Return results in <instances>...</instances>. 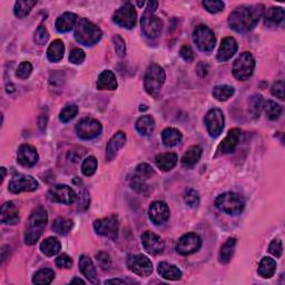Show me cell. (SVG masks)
Listing matches in <instances>:
<instances>
[{
    "mask_svg": "<svg viewBox=\"0 0 285 285\" xmlns=\"http://www.w3.org/2000/svg\"><path fill=\"white\" fill-rule=\"evenodd\" d=\"M264 12L265 9L262 5L237 7L231 13L228 24L237 33H247L256 26Z\"/></svg>",
    "mask_w": 285,
    "mask_h": 285,
    "instance_id": "6da1fadb",
    "label": "cell"
},
{
    "mask_svg": "<svg viewBox=\"0 0 285 285\" xmlns=\"http://www.w3.org/2000/svg\"><path fill=\"white\" fill-rule=\"evenodd\" d=\"M48 214L45 208L37 207L32 212L25 232V243L27 245H34L43 235L44 228L47 225Z\"/></svg>",
    "mask_w": 285,
    "mask_h": 285,
    "instance_id": "7a4b0ae2",
    "label": "cell"
},
{
    "mask_svg": "<svg viewBox=\"0 0 285 285\" xmlns=\"http://www.w3.org/2000/svg\"><path fill=\"white\" fill-rule=\"evenodd\" d=\"M74 36L79 44L84 46H93L99 42L103 33L99 27L89 22L88 19L79 18L75 26Z\"/></svg>",
    "mask_w": 285,
    "mask_h": 285,
    "instance_id": "3957f363",
    "label": "cell"
},
{
    "mask_svg": "<svg viewBox=\"0 0 285 285\" xmlns=\"http://www.w3.org/2000/svg\"><path fill=\"white\" fill-rule=\"evenodd\" d=\"M215 205L218 210L228 214V215H237L241 214L245 207V202L243 197L236 193H224L216 198Z\"/></svg>",
    "mask_w": 285,
    "mask_h": 285,
    "instance_id": "277c9868",
    "label": "cell"
},
{
    "mask_svg": "<svg viewBox=\"0 0 285 285\" xmlns=\"http://www.w3.org/2000/svg\"><path fill=\"white\" fill-rule=\"evenodd\" d=\"M165 71L160 65L152 64L146 70L144 78V87L150 95H156L165 83Z\"/></svg>",
    "mask_w": 285,
    "mask_h": 285,
    "instance_id": "5b68a950",
    "label": "cell"
},
{
    "mask_svg": "<svg viewBox=\"0 0 285 285\" xmlns=\"http://www.w3.org/2000/svg\"><path fill=\"white\" fill-rule=\"evenodd\" d=\"M255 69V59L251 53H243L233 64V75L238 80H246L253 75Z\"/></svg>",
    "mask_w": 285,
    "mask_h": 285,
    "instance_id": "8992f818",
    "label": "cell"
},
{
    "mask_svg": "<svg viewBox=\"0 0 285 285\" xmlns=\"http://www.w3.org/2000/svg\"><path fill=\"white\" fill-rule=\"evenodd\" d=\"M193 40L196 44L197 48L203 53H211L216 44L215 35L212 32V29L205 25L196 27L194 34H193Z\"/></svg>",
    "mask_w": 285,
    "mask_h": 285,
    "instance_id": "52a82bcc",
    "label": "cell"
},
{
    "mask_svg": "<svg viewBox=\"0 0 285 285\" xmlns=\"http://www.w3.org/2000/svg\"><path fill=\"white\" fill-rule=\"evenodd\" d=\"M137 19V13L135 7L130 3H126L123 6L116 10L113 16V20L116 25L121 28L131 29L134 28Z\"/></svg>",
    "mask_w": 285,
    "mask_h": 285,
    "instance_id": "ba28073f",
    "label": "cell"
},
{
    "mask_svg": "<svg viewBox=\"0 0 285 285\" xmlns=\"http://www.w3.org/2000/svg\"><path fill=\"white\" fill-rule=\"evenodd\" d=\"M141 29L149 38H157L162 34L163 22L155 15L154 12L146 9L140 20Z\"/></svg>",
    "mask_w": 285,
    "mask_h": 285,
    "instance_id": "9c48e42d",
    "label": "cell"
},
{
    "mask_svg": "<svg viewBox=\"0 0 285 285\" xmlns=\"http://www.w3.org/2000/svg\"><path fill=\"white\" fill-rule=\"evenodd\" d=\"M127 267L138 276L147 277L153 272V264L151 259L143 254H133L127 258Z\"/></svg>",
    "mask_w": 285,
    "mask_h": 285,
    "instance_id": "30bf717a",
    "label": "cell"
},
{
    "mask_svg": "<svg viewBox=\"0 0 285 285\" xmlns=\"http://www.w3.org/2000/svg\"><path fill=\"white\" fill-rule=\"evenodd\" d=\"M94 230L101 236L108 237L110 240H116L119 230L118 218L113 215L95 221Z\"/></svg>",
    "mask_w": 285,
    "mask_h": 285,
    "instance_id": "8fae6325",
    "label": "cell"
},
{
    "mask_svg": "<svg viewBox=\"0 0 285 285\" xmlns=\"http://www.w3.org/2000/svg\"><path fill=\"white\" fill-rule=\"evenodd\" d=\"M103 127L98 120L94 118H84L76 125V133L81 139L88 140L100 135Z\"/></svg>",
    "mask_w": 285,
    "mask_h": 285,
    "instance_id": "7c38bea8",
    "label": "cell"
},
{
    "mask_svg": "<svg viewBox=\"0 0 285 285\" xmlns=\"http://www.w3.org/2000/svg\"><path fill=\"white\" fill-rule=\"evenodd\" d=\"M202 246L201 237L195 233H187L176 243V252L181 255H191L197 252Z\"/></svg>",
    "mask_w": 285,
    "mask_h": 285,
    "instance_id": "4fadbf2b",
    "label": "cell"
},
{
    "mask_svg": "<svg viewBox=\"0 0 285 285\" xmlns=\"http://www.w3.org/2000/svg\"><path fill=\"white\" fill-rule=\"evenodd\" d=\"M48 195L52 201L65 205L73 204V203H75L76 198H77V195H76L73 188L65 184H57L53 186L49 190Z\"/></svg>",
    "mask_w": 285,
    "mask_h": 285,
    "instance_id": "5bb4252c",
    "label": "cell"
},
{
    "mask_svg": "<svg viewBox=\"0 0 285 285\" xmlns=\"http://www.w3.org/2000/svg\"><path fill=\"white\" fill-rule=\"evenodd\" d=\"M8 188L14 194L22 192H34L38 188V182L30 175L18 174L12 178Z\"/></svg>",
    "mask_w": 285,
    "mask_h": 285,
    "instance_id": "9a60e30c",
    "label": "cell"
},
{
    "mask_svg": "<svg viewBox=\"0 0 285 285\" xmlns=\"http://www.w3.org/2000/svg\"><path fill=\"white\" fill-rule=\"evenodd\" d=\"M205 125L208 130V134L212 137H217L224 129V123H225V118H224V114L221 109L213 108L211 109L205 116Z\"/></svg>",
    "mask_w": 285,
    "mask_h": 285,
    "instance_id": "2e32d148",
    "label": "cell"
},
{
    "mask_svg": "<svg viewBox=\"0 0 285 285\" xmlns=\"http://www.w3.org/2000/svg\"><path fill=\"white\" fill-rule=\"evenodd\" d=\"M171 215L170 208L166 203L156 201L153 202L149 208V216L150 220L155 224V225H162V224L169 221Z\"/></svg>",
    "mask_w": 285,
    "mask_h": 285,
    "instance_id": "e0dca14e",
    "label": "cell"
},
{
    "mask_svg": "<svg viewBox=\"0 0 285 285\" xmlns=\"http://www.w3.org/2000/svg\"><path fill=\"white\" fill-rule=\"evenodd\" d=\"M141 244L146 249V252L152 254V255H157V254L162 253L165 247V244L162 238L151 231L143 233Z\"/></svg>",
    "mask_w": 285,
    "mask_h": 285,
    "instance_id": "ac0fdd59",
    "label": "cell"
},
{
    "mask_svg": "<svg viewBox=\"0 0 285 285\" xmlns=\"http://www.w3.org/2000/svg\"><path fill=\"white\" fill-rule=\"evenodd\" d=\"M39 155L34 146L25 144L19 147L17 153V161L20 165L25 167H32L37 164Z\"/></svg>",
    "mask_w": 285,
    "mask_h": 285,
    "instance_id": "d6986e66",
    "label": "cell"
},
{
    "mask_svg": "<svg viewBox=\"0 0 285 285\" xmlns=\"http://www.w3.org/2000/svg\"><path fill=\"white\" fill-rule=\"evenodd\" d=\"M242 135L241 129L238 128H233L228 131L227 136L222 140V143L218 146L217 151L221 153V154H230L235 151L236 146L238 145V141H240Z\"/></svg>",
    "mask_w": 285,
    "mask_h": 285,
    "instance_id": "ffe728a7",
    "label": "cell"
},
{
    "mask_svg": "<svg viewBox=\"0 0 285 285\" xmlns=\"http://www.w3.org/2000/svg\"><path fill=\"white\" fill-rule=\"evenodd\" d=\"M126 143V135L124 131H117V133L111 137L106 147V161L111 162L113 161L117 153L119 152L120 149H123Z\"/></svg>",
    "mask_w": 285,
    "mask_h": 285,
    "instance_id": "44dd1931",
    "label": "cell"
},
{
    "mask_svg": "<svg viewBox=\"0 0 285 285\" xmlns=\"http://www.w3.org/2000/svg\"><path fill=\"white\" fill-rule=\"evenodd\" d=\"M237 43L236 40L232 37H226L222 40V44L220 46L217 53V60L221 63L227 62L230 60L234 55L237 52Z\"/></svg>",
    "mask_w": 285,
    "mask_h": 285,
    "instance_id": "7402d4cb",
    "label": "cell"
},
{
    "mask_svg": "<svg viewBox=\"0 0 285 285\" xmlns=\"http://www.w3.org/2000/svg\"><path fill=\"white\" fill-rule=\"evenodd\" d=\"M19 220L20 217L17 206L13 202L5 203L2 207V216H0L2 223L7 224V225H15L19 222Z\"/></svg>",
    "mask_w": 285,
    "mask_h": 285,
    "instance_id": "603a6c76",
    "label": "cell"
},
{
    "mask_svg": "<svg viewBox=\"0 0 285 285\" xmlns=\"http://www.w3.org/2000/svg\"><path fill=\"white\" fill-rule=\"evenodd\" d=\"M79 269L83 275L91 283H98L97 272L93 261L87 255H81L79 258Z\"/></svg>",
    "mask_w": 285,
    "mask_h": 285,
    "instance_id": "cb8c5ba5",
    "label": "cell"
},
{
    "mask_svg": "<svg viewBox=\"0 0 285 285\" xmlns=\"http://www.w3.org/2000/svg\"><path fill=\"white\" fill-rule=\"evenodd\" d=\"M78 17L74 13H65L62 16H59L56 20L55 27L59 33H68L73 29L77 24Z\"/></svg>",
    "mask_w": 285,
    "mask_h": 285,
    "instance_id": "d4e9b609",
    "label": "cell"
},
{
    "mask_svg": "<svg viewBox=\"0 0 285 285\" xmlns=\"http://www.w3.org/2000/svg\"><path fill=\"white\" fill-rule=\"evenodd\" d=\"M159 273L163 278L169 279V281H178L183 275L180 268L167 262H161L159 264Z\"/></svg>",
    "mask_w": 285,
    "mask_h": 285,
    "instance_id": "484cf974",
    "label": "cell"
},
{
    "mask_svg": "<svg viewBox=\"0 0 285 285\" xmlns=\"http://www.w3.org/2000/svg\"><path fill=\"white\" fill-rule=\"evenodd\" d=\"M177 161V155L175 153H164V154L156 156L155 164L163 172H170L176 166Z\"/></svg>",
    "mask_w": 285,
    "mask_h": 285,
    "instance_id": "4316f807",
    "label": "cell"
},
{
    "mask_svg": "<svg viewBox=\"0 0 285 285\" xmlns=\"http://www.w3.org/2000/svg\"><path fill=\"white\" fill-rule=\"evenodd\" d=\"M203 150L200 146H192L186 151L184 156L182 157V165L185 169H192L193 166H195L198 161L201 160Z\"/></svg>",
    "mask_w": 285,
    "mask_h": 285,
    "instance_id": "83f0119b",
    "label": "cell"
},
{
    "mask_svg": "<svg viewBox=\"0 0 285 285\" xmlns=\"http://www.w3.org/2000/svg\"><path fill=\"white\" fill-rule=\"evenodd\" d=\"M117 79L113 71L104 70L99 75L97 80V88L98 89H107V90H115L117 88Z\"/></svg>",
    "mask_w": 285,
    "mask_h": 285,
    "instance_id": "f1b7e54d",
    "label": "cell"
},
{
    "mask_svg": "<svg viewBox=\"0 0 285 285\" xmlns=\"http://www.w3.org/2000/svg\"><path fill=\"white\" fill-rule=\"evenodd\" d=\"M276 271V262L271 257H263L258 264L257 272L263 278H271Z\"/></svg>",
    "mask_w": 285,
    "mask_h": 285,
    "instance_id": "f546056e",
    "label": "cell"
},
{
    "mask_svg": "<svg viewBox=\"0 0 285 285\" xmlns=\"http://www.w3.org/2000/svg\"><path fill=\"white\" fill-rule=\"evenodd\" d=\"M136 129L139 134L144 136H150L155 130V120L152 116H141L140 118L136 121Z\"/></svg>",
    "mask_w": 285,
    "mask_h": 285,
    "instance_id": "4dcf8cb0",
    "label": "cell"
},
{
    "mask_svg": "<svg viewBox=\"0 0 285 285\" xmlns=\"http://www.w3.org/2000/svg\"><path fill=\"white\" fill-rule=\"evenodd\" d=\"M65 53V46L62 40H54L47 50V57L52 63H58L62 60Z\"/></svg>",
    "mask_w": 285,
    "mask_h": 285,
    "instance_id": "1f68e13d",
    "label": "cell"
},
{
    "mask_svg": "<svg viewBox=\"0 0 285 285\" xmlns=\"http://www.w3.org/2000/svg\"><path fill=\"white\" fill-rule=\"evenodd\" d=\"M263 15L265 17V24L269 26H275L284 20V9L281 7L269 8Z\"/></svg>",
    "mask_w": 285,
    "mask_h": 285,
    "instance_id": "d6a6232c",
    "label": "cell"
},
{
    "mask_svg": "<svg viewBox=\"0 0 285 285\" xmlns=\"http://www.w3.org/2000/svg\"><path fill=\"white\" fill-rule=\"evenodd\" d=\"M183 138L182 133L176 128H166L162 133V140L166 147H173L180 144Z\"/></svg>",
    "mask_w": 285,
    "mask_h": 285,
    "instance_id": "836d02e7",
    "label": "cell"
},
{
    "mask_svg": "<svg viewBox=\"0 0 285 285\" xmlns=\"http://www.w3.org/2000/svg\"><path fill=\"white\" fill-rule=\"evenodd\" d=\"M235 246H236V238H228V240L223 244V246L220 251V262L222 264H226L231 261V258L234 254V251H235Z\"/></svg>",
    "mask_w": 285,
    "mask_h": 285,
    "instance_id": "e575fe53",
    "label": "cell"
},
{
    "mask_svg": "<svg viewBox=\"0 0 285 285\" xmlns=\"http://www.w3.org/2000/svg\"><path fill=\"white\" fill-rule=\"evenodd\" d=\"M40 249L46 256H54L60 251V243L56 237H48L40 244Z\"/></svg>",
    "mask_w": 285,
    "mask_h": 285,
    "instance_id": "d590c367",
    "label": "cell"
},
{
    "mask_svg": "<svg viewBox=\"0 0 285 285\" xmlns=\"http://www.w3.org/2000/svg\"><path fill=\"white\" fill-rule=\"evenodd\" d=\"M36 5H37V2L35 0H20L15 4V15L18 18H25L28 16Z\"/></svg>",
    "mask_w": 285,
    "mask_h": 285,
    "instance_id": "8d00e7d4",
    "label": "cell"
},
{
    "mask_svg": "<svg viewBox=\"0 0 285 285\" xmlns=\"http://www.w3.org/2000/svg\"><path fill=\"white\" fill-rule=\"evenodd\" d=\"M55 278V273L50 268H42L35 273L33 277V283L37 285H47L53 282Z\"/></svg>",
    "mask_w": 285,
    "mask_h": 285,
    "instance_id": "74e56055",
    "label": "cell"
},
{
    "mask_svg": "<svg viewBox=\"0 0 285 285\" xmlns=\"http://www.w3.org/2000/svg\"><path fill=\"white\" fill-rule=\"evenodd\" d=\"M234 89L232 86L228 85H218L216 87H214L213 89V96L215 97L217 100L220 101H225L228 98H231L232 96L234 95Z\"/></svg>",
    "mask_w": 285,
    "mask_h": 285,
    "instance_id": "f35d334b",
    "label": "cell"
},
{
    "mask_svg": "<svg viewBox=\"0 0 285 285\" xmlns=\"http://www.w3.org/2000/svg\"><path fill=\"white\" fill-rule=\"evenodd\" d=\"M263 108H264V110H265L266 116L271 120L277 119L282 114V107L273 100L265 101V103H264V105H263Z\"/></svg>",
    "mask_w": 285,
    "mask_h": 285,
    "instance_id": "ab89813d",
    "label": "cell"
},
{
    "mask_svg": "<svg viewBox=\"0 0 285 285\" xmlns=\"http://www.w3.org/2000/svg\"><path fill=\"white\" fill-rule=\"evenodd\" d=\"M71 228H73V222L67 220V218H57L53 223V230L56 233L62 234V235L68 234Z\"/></svg>",
    "mask_w": 285,
    "mask_h": 285,
    "instance_id": "60d3db41",
    "label": "cell"
},
{
    "mask_svg": "<svg viewBox=\"0 0 285 285\" xmlns=\"http://www.w3.org/2000/svg\"><path fill=\"white\" fill-rule=\"evenodd\" d=\"M78 113V107L75 104H67L59 114V119L63 123H68L71 119L75 118V116Z\"/></svg>",
    "mask_w": 285,
    "mask_h": 285,
    "instance_id": "b9f144b4",
    "label": "cell"
},
{
    "mask_svg": "<svg viewBox=\"0 0 285 285\" xmlns=\"http://www.w3.org/2000/svg\"><path fill=\"white\" fill-rule=\"evenodd\" d=\"M153 175H154V170H153V167L149 164H146V163H143V164H139L136 167L134 178L139 181H146L149 180V178H151Z\"/></svg>",
    "mask_w": 285,
    "mask_h": 285,
    "instance_id": "7bdbcfd3",
    "label": "cell"
},
{
    "mask_svg": "<svg viewBox=\"0 0 285 285\" xmlns=\"http://www.w3.org/2000/svg\"><path fill=\"white\" fill-rule=\"evenodd\" d=\"M98 163L96 157L89 156L83 162V165H81V172L85 176H91L95 174L96 170H97Z\"/></svg>",
    "mask_w": 285,
    "mask_h": 285,
    "instance_id": "ee69618b",
    "label": "cell"
},
{
    "mask_svg": "<svg viewBox=\"0 0 285 285\" xmlns=\"http://www.w3.org/2000/svg\"><path fill=\"white\" fill-rule=\"evenodd\" d=\"M184 201L190 207H197L200 205V194L193 188H188L184 193Z\"/></svg>",
    "mask_w": 285,
    "mask_h": 285,
    "instance_id": "f6af8a7d",
    "label": "cell"
},
{
    "mask_svg": "<svg viewBox=\"0 0 285 285\" xmlns=\"http://www.w3.org/2000/svg\"><path fill=\"white\" fill-rule=\"evenodd\" d=\"M49 39V33L48 30L46 29V27L44 26H39L37 28V30L35 32V36H34V40L35 43L37 45H45L46 43L48 42Z\"/></svg>",
    "mask_w": 285,
    "mask_h": 285,
    "instance_id": "bcb514c9",
    "label": "cell"
},
{
    "mask_svg": "<svg viewBox=\"0 0 285 285\" xmlns=\"http://www.w3.org/2000/svg\"><path fill=\"white\" fill-rule=\"evenodd\" d=\"M32 71H33L32 64L29 62H23L18 66L16 76L20 79H26L29 77L30 74H32Z\"/></svg>",
    "mask_w": 285,
    "mask_h": 285,
    "instance_id": "7dc6e473",
    "label": "cell"
},
{
    "mask_svg": "<svg viewBox=\"0 0 285 285\" xmlns=\"http://www.w3.org/2000/svg\"><path fill=\"white\" fill-rule=\"evenodd\" d=\"M203 7H204L208 13L211 14H217L223 12L225 8V4L223 2H203Z\"/></svg>",
    "mask_w": 285,
    "mask_h": 285,
    "instance_id": "c3c4849f",
    "label": "cell"
},
{
    "mask_svg": "<svg viewBox=\"0 0 285 285\" xmlns=\"http://www.w3.org/2000/svg\"><path fill=\"white\" fill-rule=\"evenodd\" d=\"M85 52L80 48H74L69 55V62L75 65H80L85 60Z\"/></svg>",
    "mask_w": 285,
    "mask_h": 285,
    "instance_id": "681fc988",
    "label": "cell"
},
{
    "mask_svg": "<svg viewBox=\"0 0 285 285\" xmlns=\"http://www.w3.org/2000/svg\"><path fill=\"white\" fill-rule=\"evenodd\" d=\"M113 42L115 45V50L116 54L119 56V57H124L126 54V45L125 40L120 37L119 35H115L113 37Z\"/></svg>",
    "mask_w": 285,
    "mask_h": 285,
    "instance_id": "f907efd6",
    "label": "cell"
},
{
    "mask_svg": "<svg viewBox=\"0 0 285 285\" xmlns=\"http://www.w3.org/2000/svg\"><path fill=\"white\" fill-rule=\"evenodd\" d=\"M56 265L59 268H70L73 266V259L67 254H60V255L56 258Z\"/></svg>",
    "mask_w": 285,
    "mask_h": 285,
    "instance_id": "816d5d0a",
    "label": "cell"
},
{
    "mask_svg": "<svg viewBox=\"0 0 285 285\" xmlns=\"http://www.w3.org/2000/svg\"><path fill=\"white\" fill-rule=\"evenodd\" d=\"M268 252L275 257H281L283 253V245L281 240H273L268 246Z\"/></svg>",
    "mask_w": 285,
    "mask_h": 285,
    "instance_id": "f5cc1de1",
    "label": "cell"
},
{
    "mask_svg": "<svg viewBox=\"0 0 285 285\" xmlns=\"http://www.w3.org/2000/svg\"><path fill=\"white\" fill-rule=\"evenodd\" d=\"M272 95L275 96L276 98L284 100V81L283 80H278L276 83H274L272 88Z\"/></svg>",
    "mask_w": 285,
    "mask_h": 285,
    "instance_id": "db71d44e",
    "label": "cell"
},
{
    "mask_svg": "<svg viewBox=\"0 0 285 285\" xmlns=\"http://www.w3.org/2000/svg\"><path fill=\"white\" fill-rule=\"evenodd\" d=\"M180 54H181V57L187 63H191L193 62V59H194V53H193V50L190 46H187V45L183 46L180 50Z\"/></svg>",
    "mask_w": 285,
    "mask_h": 285,
    "instance_id": "11a10c76",
    "label": "cell"
},
{
    "mask_svg": "<svg viewBox=\"0 0 285 285\" xmlns=\"http://www.w3.org/2000/svg\"><path fill=\"white\" fill-rule=\"evenodd\" d=\"M130 186L133 190H135L136 192H138L140 193V194H144V193L147 191V185L144 183V181H139V180H136V178H134L133 181H131L130 183Z\"/></svg>",
    "mask_w": 285,
    "mask_h": 285,
    "instance_id": "9f6ffc18",
    "label": "cell"
},
{
    "mask_svg": "<svg viewBox=\"0 0 285 285\" xmlns=\"http://www.w3.org/2000/svg\"><path fill=\"white\" fill-rule=\"evenodd\" d=\"M97 261L101 264L103 266H108L110 264V259H109V255L105 252H99L97 254Z\"/></svg>",
    "mask_w": 285,
    "mask_h": 285,
    "instance_id": "6f0895ef",
    "label": "cell"
},
{
    "mask_svg": "<svg viewBox=\"0 0 285 285\" xmlns=\"http://www.w3.org/2000/svg\"><path fill=\"white\" fill-rule=\"evenodd\" d=\"M157 7H159V3H157V2H150L149 4H147V8L146 9H149V10H151V12L155 13Z\"/></svg>",
    "mask_w": 285,
    "mask_h": 285,
    "instance_id": "680465c9",
    "label": "cell"
},
{
    "mask_svg": "<svg viewBox=\"0 0 285 285\" xmlns=\"http://www.w3.org/2000/svg\"><path fill=\"white\" fill-rule=\"evenodd\" d=\"M106 284H110V283H120V284H124L125 281H121V279H109V281H106Z\"/></svg>",
    "mask_w": 285,
    "mask_h": 285,
    "instance_id": "91938a15",
    "label": "cell"
},
{
    "mask_svg": "<svg viewBox=\"0 0 285 285\" xmlns=\"http://www.w3.org/2000/svg\"><path fill=\"white\" fill-rule=\"evenodd\" d=\"M70 283H79V284H83V285H84V284H85V281H83V279H81V278H77V277H76V278L71 279Z\"/></svg>",
    "mask_w": 285,
    "mask_h": 285,
    "instance_id": "94428289",
    "label": "cell"
},
{
    "mask_svg": "<svg viewBox=\"0 0 285 285\" xmlns=\"http://www.w3.org/2000/svg\"><path fill=\"white\" fill-rule=\"evenodd\" d=\"M2 173H3V176H2V183H3L5 177H6V169H5V167H2Z\"/></svg>",
    "mask_w": 285,
    "mask_h": 285,
    "instance_id": "6125c7cd",
    "label": "cell"
},
{
    "mask_svg": "<svg viewBox=\"0 0 285 285\" xmlns=\"http://www.w3.org/2000/svg\"><path fill=\"white\" fill-rule=\"evenodd\" d=\"M138 6H144V3H138Z\"/></svg>",
    "mask_w": 285,
    "mask_h": 285,
    "instance_id": "be15d7a7",
    "label": "cell"
}]
</instances>
